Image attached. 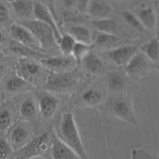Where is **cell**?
I'll use <instances>...</instances> for the list:
<instances>
[{"instance_id":"cell-4","label":"cell","mask_w":159,"mask_h":159,"mask_svg":"<svg viewBox=\"0 0 159 159\" xmlns=\"http://www.w3.org/2000/svg\"><path fill=\"white\" fill-rule=\"evenodd\" d=\"M51 148V132H45L28 141L16 151L12 159L48 158Z\"/></svg>"},{"instance_id":"cell-36","label":"cell","mask_w":159,"mask_h":159,"mask_svg":"<svg viewBox=\"0 0 159 159\" xmlns=\"http://www.w3.org/2000/svg\"><path fill=\"white\" fill-rule=\"evenodd\" d=\"M79 0H63V4L68 9H75Z\"/></svg>"},{"instance_id":"cell-19","label":"cell","mask_w":159,"mask_h":159,"mask_svg":"<svg viewBox=\"0 0 159 159\" xmlns=\"http://www.w3.org/2000/svg\"><path fill=\"white\" fill-rule=\"evenodd\" d=\"M84 71L91 75H98L102 71L103 64L100 57L90 51L81 62Z\"/></svg>"},{"instance_id":"cell-23","label":"cell","mask_w":159,"mask_h":159,"mask_svg":"<svg viewBox=\"0 0 159 159\" xmlns=\"http://www.w3.org/2000/svg\"><path fill=\"white\" fill-rule=\"evenodd\" d=\"M19 112L20 116L24 120H33L37 113V105L34 97L32 96L26 97L20 104Z\"/></svg>"},{"instance_id":"cell-5","label":"cell","mask_w":159,"mask_h":159,"mask_svg":"<svg viewBox=\"0 0 159 159\" xmlns=\"http://www.w3.org/2000/svg\"><path fill=\"white\" fill-rule=\"evenodd\" d=\"M21 25L30 31L40 44L41 50H51L57 47L54 32L48 25L37 20H24Z\"/></svg>"},{"instance_id":"cell-33","label":"cell","mask_w":159,"mask_h":159,"mask_svg":"<svg viewBox=\"0 0 159 159\" xmlns=\"http://www.w3.org/2000/svg\"><path fill=\"white\" fill-rule=\"evenodd\" d=\"M130 159H158V157L144 148H133L130 152Z\"/></svg>"},{"instance_id":"cell-18","label":"cell","mask_w":159,"mask_h":159,"mask_svg":"<svg viewBox=\"0 0 159 159\" xmlns=\"http://www.w3.org/2000/svg\"><path fill=\"white\" fill-rule=\"evenodd\" d=\"M88 12L93 17L98 19L110 18L113 12V7L107 2L100 0L90 1Z\"/></svg>"},{"instance_id":"cell-31","label":"cell","mask_w":159,"mask_h":159,"mask_svg":"<svg viewBox=\"0 0 159 159\" xmlns=\"http://www.w3.org/2000/svg\"><path fill=\"white\" fill-rule=\"evenodd\" d=\"M122 16L124 18V21L130 25L132 28L137 30L138 31H142L144 30V27L141 25V22L139 21L138 18L135 13L130 12V11H124L122 12Z\"/></svg>"},{"instance_id":"cell-11","label":"cell","mask_w":159,"mask_h":159,"mask_svg":"<svg viewBox=\"0 0 159 159\" xmlns=\"http://www.w3.org/2000/svg\"><path fill=\"white\" fill-rule=\"evenodd\" d=\"M9 34L14 41L40 52V44L30 31L21 24H12L9 28Z\"/></svg>"},{"instance_id":"cell-21","label":"cell","mask_w":159,"mask_h":159,"mask_svg":"<svg viewBox=\"0 0 159 159\" xmlns=\"http://www.w3.org/2000/svg\"><path fill=\"white\" fill-rule=\"evenodd\" d=\"M139 51L158 68L159 61V41L158 37H155V38L144 43L141 48H140Z\"/></svg>"},{"instance_id":"cell-9","label":"cell","mask_w":159,"mask_h":159,"mask_svg":"<svg viewBox=\"0 0 159 159\" xmlns=\"http://www.w3.org/2000/svg\"><path fill=\"white\" fill-rule=\"evenodd\" d=\"M138 51L139 49L137 46L124 45L107 50L102 54L116 66L124 67Z\"/></svg>"},{"instance_id":"cell-29","label":"cell","mask_w":159,"mask_h":159,"mask_svg":"<svg viewBox=\"0 0 159 159\" xmlns=\"http://www.w3.org/2000/svg\"><path fill=\"white\" fill-rule=\"evenodd\" d=\"M90 49H91V45L81 43V42H76L71 56L75 61L77 65H80L84 57L91 51Z\"/></svg>"},{"instance_id":"cell-38","label":"cell","mask_w":159,"mask_h":159,"mask_svg":"<svg viewBox=\"0 0 159 159\" xmlns=\"http://www.w3.org/2000/svg\"><path fill=\"white\" fill-rule=\"evenodd\" d=\"M5 40H6V39H5L4 34H3V33L0 30V45L3 44V43L5 42Z\"/></svg>"},{"instance_id":"cell-26","label":"cell","mask_w":159,"mask_h":159,"mask_svg":"<svg viewBox=\"0 0 159 159\" xmlns=\"http://www.w3.org/2000/svg\"><path fill=\"white\" fill-rule=\"evenodd\" d=\"M92 25L96 31L106 33V34H115L118 29L117 23L110 18L98 19L93 20L92 21Z\"/></svg>"},{"instance_id":"cell-2","label":"cell","mask_w":159,"mask_h":159,"mask_svg":"<svg viewBox=\"0 0 159 159\" xmlns=\"http://www.w3.org/2000/svg\"><path fill=\"white\" fill-rule=\"evenodd\" d=\"M102 107L104 113L117 118L132 126H138V120L134 108L133 98L127 92L113 93L106 99Z\"/></svg>"},{"instance_id":"cell-30","label":"cell","mask_w":159,"mask_h":159,"mask_svg":"<svg viewBox=\"0 0 159 159\" xmlns=\"http://www.w3.org/2000/svg\"><path fill=\"white\" fill-rule=\"evenodd\" d=\"M12 124V115L7 106L0 105V131L6 132Z\"/></svg>"},{"instance_id":"cell-1","label":"cell","mask_w":159,"mask_h":159,"mask_svg":"<svg viewBox=\"0 0 159 159\" xmlns=\"http://www.w3.org/2000/svg\"><path fill=\"white\" fill-rule=\"evenodd\" d=\"M54 132L61 141L72 149L82 159H88L86 151L71 109H66L62 112Z\"/></svg>"},{"instance_id":"cell-15","label":"cell","mask_w":159,"mask_h":159,"mask_svg":"<svg viewBox=\"0 0 159 159\" xmlns=\"http://www.w3.org/2000/svg\"><path fill=\"white\" fill-rule=\"evenodd\" d=\"M107 85L108 89L113 93H125L129 80H131L124 71H110L107 72Z\"/></svg>"},{"instance_id":"cell-25","label":"cell","mask_w":159,"mask_h":159,"mask_svg":"<svg viewBox=\"0 0 159 159\" xmlns=\"http://www.w3.org/2000/svg\"><path fill=\"white\" fill-rule=\"evenodd\" d=\"M14 12L21 18H29L34 16V2L32 0H15L12 3Z\"/></svg>"},{"instance_id":"cell-37","label":"cell","mask_w":159,"mask_h":159,"mask_svg":"<svg viewBox=\"0 0 159 159\" xmlns=\"http://www.w3.org/2000/svg\"><path fill=\"white\" fill-rule=\"evenodd\" d=\"M6 71V67L3 64L0 63V79L5 75Z\"/></svg>"},{"instance_id":"cell-13","label":"cell","mask_w":159,"mask_h":159,"mask_svg":"<svg viewBox=\"0 0 159 159\" xmlns=\"http://www.w3.org/2000/svg\"><path fill=\"white\" fill-rule=\"evenodd\" d=\"M50 159H82L72 149L59 140L54 130L51 132V148Z\"/></svg>"},{"instance_id":"cell-34","label":"cell","mask_w":159,"mask_h":159,"mask_svg":"<svg viewBox=\"0 0 159 159\" xmlns=\"http://www.w3.org/2000/svg\"><path fill=\"white\" fill-rule=\"evenodd\" d=\"M9 20V13L7 7L0 3V24H5Z\"/></svg>"},{"instance_id":"cell-35","label":"cell","mask_w":159,"mask_h":159,"mask_svg":"<svg viewBox=\"0 0 159 159\" xmlns=\"http://www.w3.org/2000/svg\"><path fill=\"white\" fill-rule=\"evenodd\" d=\"M89 3L90 0H79L75 9L81 13H85L88 12Z\"/></svg>"},{"instance_id":"cell-3","label":"cell","mask_w":159,"mask_h":159,"mask_svg":"<svg viewBox=\"0 0 159 159\" xmlns=\"http://www.w3.org/2000/svg\"><path fill=\"white\" fill-rule=\"evenodd\" d=\"M79 80L78 72L75 71H50L45 80V89L51 93L65 94L77 86Z\"/></svg>"},{"instance_id":"cell-20","label":"cell","mask_w":159,"mask_h":159,"mask_svg":"<svg viewBox=\"0 0 159 159\" xmlns=\"http://www.w3.org/2000/svg\"><path fill=\"white\" fill-rule=\"evenodd\" d=\"M135 15L141 22L144 29L151 31L155 30L157 26L156 12L152 7H144L140 9Z\"/></svg>"},{"instance_id":"cell-8","label":"cell","mask_w":159,"mask_h":159,"mask_svg":"<svg viewBox=\"0 0 159 159\" xmlns=\"http://www.w3.org/2000/svg\"><path fill=\"white\" fill-rule=\"evenodd\" d=\"M35 97L37 108L41 116L46 119L52 117L58 109V99L47 90L35 92Z\"/></svg>"},{"instance_id":"cell-24","label":"cell","mask_w":159,"mask_h":159,"mask_svg":"<svg viewBox=\"0 0 159 159\" xmlns=\"http://www.w3.org/2000/svg\"><path fill=\"white\" fill-rule=\"evenodd\" d=\"M30 85L23 79L17 75L15 72L9 75L6 79L4 83L5 89L9 93H17L23 91Z\"/></svg>"},{"instance_id":"cell-14","label":"cell","mask_w":159,"mask_h":159,"mask_svg":"<svg viewBox=\"0 0 159 159\" xmlns=\"http://www.w3.org/2000/svg\"><path fill=\"white\" fill-rule=\"evenodd\" d=\"M34 16L38 21L49 26L54 32L56 41H58L61 34L58 26L56 23L55 19L54 18V16L52 15L50 9L45 5L40 2H34Z\"/></svg>"},{"instance_id":"cell-10","label":"cell","mask_w":159,"mask_h":159,"mask_svg":"<svg viewBox=\"0 0 159 159\" xmlns=\"http://www.w3.org/2000/svg\"><path fill=\"white\" fill-rule=\"evenodd\" d=\"M30 130L27 126L23 123L12 124L6 131V138L14 151H18L29 141Z\"/></svg>"},{"instance_id":"cell-17","label":"cell","mask_w":159,"mask_h":159,"mask_svg":"<svg viewBox=\"0 0 159 159\" xmlns=\"http://www.w3.org/2000/svg\"><path fill=\"white\" fill-rule=\"evenodd\" d=\"M7 51H9V54L20 56L21 58H31L39 61L40 59L45 57H42L43 54L41 52L30 49V48H27L24 45H22L17 42L14 41V40L9 43L7 48Z\"/></svg>"},{"instance_id":"cell-7","label":"cell","mask_w":159,"mask_h":159,"mask_svg":"<svg viewBox=\"0 0 159 159\" xmlns=\"http://www.w3.org/2000/svg\"><path fill=\"white\" fill-rule=\"evenodd\" d=\"M43 67L37 60L31 58H20L15 67V73L30 85L39 81L43 71Z\"/></svg>"},{"instance_id":"cell-16","label":"cell","mask_w":159,"mask_h":159,"mask_svg":"<svg viewBox=\"0 0 159 159\" xmlns=\"http://www.w3.org/2000/svg\"><path fill=\"white\" fill-rule=\"evenodd\" d=\"M107 99V93L102 89L91 87L80 95L79 102L85 107H96L103 103Z\"/></svg>"},{"instance_id":"cell-32","label":"cell","mask_w":159,"mask_h":159,"mask_svg":"<svg viewBox=\"0 0 159 159\" xmlns=\"http://www.w3.org/2000/svg\"><path fill=\"white\" fill-rule=\"evenodd\" d=\"M13 152L7 139L4 137H0V159H9L12 157Z\"/></svg>"},{"instance_id":"cell-27","label":"cell","mask_w":159,"mask_h":159,"mask_svg":"<svg viewBox=\"0 0 159 159\" xmlns=\"http://www.w3.org/2000/svg\"><path fill=\"white\" fill-rule=\"evenodd\" d=\"M117 41V37L115 34L95 31L92 35V44L96 47H108Z\"/></svg>"},{"instance_id":"cell-28","label":"cell","mask_w":159,"mask_h":159,"mask_svg":"<svg viewBox=\"0 0 159 159\" xmlns=\"http://www.w3.org/2000/svg\"><path fill=\"white\" fill-rule=\"evenodd\" d=\"M76 41L68 33L61 34L60 39L57 42V46L63 56H71Z\"/></svg>"},{"instance_id":"cell-12","label":"cell","mask_w":159,"mask_h":159,"mask_svg":"<svg viewBox=\"0 0 159 159\" xmlns=\"http://www.w3.org/2000/svg\"><path fill=\"white\" fill-rule=\"evenodd\" d=\"M40 65L50 71H71V68L77 65L75 61L71 56H54V57H45L38 61Z\"/></svg>"},{"instance_id":"cell-6","label":"cell","mask_w":159,"mask_h":159,"mask_svg":"<svg viewBox=\"0 0 159 159\" xmlns=\"http://www.w3.org/2000/svg\"><path fill=\"white\" fill-rule=\"evenodd\" d=\"M155 67L144 54L139 51L130 58L124 66V71L131 80H138L146 77Z\"/></svg>"},{"instance_id":"cell-22","label":"cell","mask_w":159,"mask_h":159,"mask_svg":"<svg viewBox=\"0 0 159 159\" xmlns=\"http://www.w3.org/2000/svg\"><path fill=\"white\" fill-rule=\"evenodd\" d=\"M68 34L75 40L76 42L92 44V33L88 27L81 24L71 25L68 29Z\"/></svg>"}]
</instances>
